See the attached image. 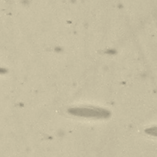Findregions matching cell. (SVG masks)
<instances>
[{
  "mask_svg": "<svg viewBox=\"0 0 157 157\" xmlns=\"http://www.w3.org/2000/svg\"><path fill=\"white\" fill-rule=\"evenodd\" d=\"M70 114L80 117L86 118L103 119L110 116L109 111L102 108L94 107V106H80L71 108L69 110Z\"/></svg>",
  "mask_w": 157,
  "mask_h": 157,
  "instance_id": "6da1fadb",
  "label": "cell"
},
{
  "mask_svg": "<svg viewBox=\"0 0 157 157\" xmlns=\"http://www.w3.org/2000/svg\"><path fill=\"white\" fill-rule=\"evenodd\" d=\"M145 133H148L149 135L154 136V137H156L157 138V126L149 127V128L145 129Z\"/></svg>",
  "mask_w": 157,
  "mask_h": 157,
  "instance_id": "7a4b0ae2",
  "label": "cell"
}]
</instances>
